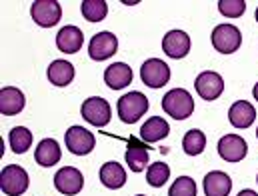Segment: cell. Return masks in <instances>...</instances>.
Here are the masks:
<instances>
[{
    "instance_id": "6da1fadb",
    "label": "cell",
    "mask_w": 258,
    "mask_h": 196,
    "mask_svg": "<svg viewBox=\"0 0 258 196\" xmlns=\"http://www.w3.org/2000/svg\"><path fill=\"white\" fill-rule=\"evenodd\" d=\"M162 110L174 120H184L194 112L192 94L184 88H172L162 98Z\"/></svg>"
},
{
    "instance_id": "7a4b0ae2",
    "label": "cell",
    "mask_w": 258,
    "mask_h": 196,
    "mask_svg": "<svg viewBox=\"0 0 258 196\" xmlns=\"http://www.w3.org/2000/svg\"><path fill=\"white\" fill-rule=\"evenodd\" d=\"M28 172L18 164H8L0 172V188L6 196H20L28 190Z\"/></svg>"
},
{
    "instance_id": "3957f363",
    "label": "cell",
    "mask_w": 258,
    "mask_h": 196,
    "mask_svg": "<svg viewBox=\"0 0 258 196\" xmlns=\"http://www.w3.org/2000/svg\"><path fill=\"white\" fill-rule=\"evenodd\" d=\"M116 108H118V116H120L122 122L134 124V122L140 120V116L146 114V110H148V98L142 92L134 90V92L124 94L118 100V106Z\"/></svg>"
},
{
    "instance_id": "277c9868",
    "label": "cell",
    "mask_w": 258,
    "mask_h": 196,
    "mask_svg": "<svg viewBox=\"0 0 258 196\" xmlns=\"http://www.w3.org/2000/svg\"><path fill=\"white\" fill-rule=\"evenodd\" d=\"M242 34L234 24H218L212 30V46L222 54H232L240 48Z\"/></svg>"
},
{
    "instance_id": "5b68a950",
    "label": "cell",
    "mask_w": 258,
    "mask_h": 196,
    "mask_svg": "<svg viewBox=\"0 0 258 196\" xmlns=\"http://www.w3.org/2000/svg\"><path fill=\"white\" fill-rule=\"evenodd\" d=\"M82 118L86 122H90L92 126H106L110 122V116H112V110H110V104L100 98V96H92V98H86L82 102Z\"/></svg>"
},
{
    "instance_id": "8992f818",
    "label": "cell",
    "mask_w": 258,
    "mask_h": 196,
    "mask_svg": "<svg viewBox=\"0 0 258 196\" xmlns=\"http://www.w3.org/2000/svg\"><path fill=\"white\" fill-rule=\"evenodd\" d=\"M30 14L38 26L50 28V26L58 24V20L62 16V6L56 0H34L30 6Z\"/></svg>"
},
{
    "instance_id": "52a82bcc",
    "label": "cell",
    "mask_w": 258,
    "mask_h": 196,
    "mask_svg": "<svg viewBox=\"0 0 258 196\" xmlns=\"http://www.w3.org/2000/svg\"><path fill=\"white\" fill-rule=\"evenodd\" d=\"M64 142H66V148L76 154V156H84V154H90L94 150V134L82 126H70L64 134Z\"/></svg>"
},
{
    "instance_id": "ba28073f",
    "label": "cell",
    "mask_w": 258,
    "mask_h": 196,
    "mask_svg": "<svg viewBox=\"0 0 258 196\" xmlns=\"http://www.w3.org/2000/svg\"><path fill=\"white\" fill-rule=\"evenodd\" d=\"M140 78L150 88H160L170 80V66L160 58H148L140 68Z\"/></svg>"
},
{
    "instance_id": "9c48e42d",
    "label": "cell",
    "mask_w": 258,
    "mask_h": 196,
    "mask_svg": "<svg viewBox=\"0 0 258 196\" xmlns=\"http://www.w3.org/2000/svg\"><path fill=\"white\" fill-rule=\"evenodd\" d=\"M194 88L198 92V96L202 100H216L222 92H224V80L218 72H212V70H206V72H200L196 76V82H194Z\"/></svg>"
},
{
    "instance_id": "30bf717a",
    "label": "cell",
    "mask_w": 258,
    "mask_h": 196,
    "mask_svg": "<svg viewBox=\"0 0 258 196\" xmlns=\"http://www.w3.org/2000/svg\"><path fill=\"white\" fill-rule=\"evenodd\" d=\"M118 48V38L112 32H98L92 36L90 44H88V54L92 60H106L112 54H116Z\"/></svg>"
},
{
    "instance_id": "8fae6325",
    "label": "cell",
    "mask_w": 258,
    "mask_h": 196,
    "mask_svg": "<svg viewBox=\"0 0 258 196\" xmlns=\"http://www.w3.org/2000/svg\"><path fill=\"white\" fill-rule=\"evenodd\" d=\"M54 186L58 192H62L66 196H74L78 194L84 186V178H82V172L74 166H64L60 168L56 174H54Z\"/></svg>"
},
{
    "instance_id": "7c38bea8",
    "label": "cell",
    "mask_w": 258,
    "mask_h": 196,
    "mask_svg": "<svg viewBox=\"0 0 258 196\" xmlns=\"http://www.w3.org/2000/svg\"><path fill=\"white\" fill-rule=\"evenodd\" d=\"M248 152L246 140L238 134H226L218 142V154L226 162H240Z\"/></svg>"
},
{
    "instance_id": "4fadbf2b",
    "label": "cell",
    "mask_w": 258,
    "mask_h": 196,
    "mask_svg": "<svg viewBox=\"0 0 258 196\" xmlns=\"http://www.w3.org/2000/svg\"><path fill=\"white\" fill-rule=\"evenodd\" d=\"M162 50L170 58H184L190 52V36L184 30H170L162 38Z\"/></svg>"
},
{
    "instance_id": "5bb4252c",
    "label": "cell",
    "mask_w": 258,
    "mask_h": 196,
    "mask_svg": "<svg viewBox=\"0 0 258 196\" xmlns=\"http://www.w3.org/2000/svg\"><path fill=\"white\" fill-rule=\"evenodd\" d=\"M228 120H230V124H232L234 128H248V126H252L254 120H256V110H254V106H252L250 102L238 100V102H234V104L230 106V110H228Z\"/></svg>"
},
{
    "instance_id": "9a60e30c",
    "label": "cell",
    "mask_w": 258,
    "mask_h": 196,
    "mask_svg": "<svg viewBox=\"0 0 258 196\" xmlns=\"http://www.w3.org/2000/svg\"><path fill=\"white\" fill-rule=\"evenodd\" d=\"M84 44V34L78 26H64L56 34V46L60 52L66 54H76Z\"/></svg>"
},
{
    "instance_id": "2e32d148",
    "label": "cell",
    "mask_w": 258,
    "mask_h": 196,
    "mask_svg": "<svg viewBox=\"0 0 258 196\" xmlns=\"http://www.w3.org/2000/svg\"><path fill=\"white\" fill-rule=\"evenodd\" d=\"M34 158H36V162L40 166L48 168V166H54V164L60 162L62 150H60V146H58V142L54 138H44V140L38 142V146L34 150Z\"/></svg>"
},
{
    "instance_id": "e0dca14e",
    "label": "cell",
    "mask_w": 258,
    "mask_h": 196,
    "mask_svg": "<svg viewBox=\"0 0 258 196\" xmlns=\"http://www.w3.org/2000/svg\"><path fill=\"white\" fill-rule=\"evenodd\" d=\"M232 190V180L222 170H212L204 176V194L206 196H228Z\"/></svg>"
},
{
    "instance_id": "ac0fdd59",
    "label": "cell",
    "mask_w": 258,
    "mask_h": 196,
    "mask_svg": "<svg viewBox=\"0 0 258 196\" xmlns=\"http://www.w3.org/2000/svg\"><path fill=\"white\" fill-rule=\"evenodd\" d=\"M26 100H24V94L14 88V86H6L0 90V112L4 116H14L18 114L22 108H24Z\"/></svg>"
},
{
    "instance_id": "d6986e66",
    "label": "cell",
    "mask_w": 258,
    "mask_h": 196,
    "mask_svg": "<svg viewBox=\"0 0 258 196\" xmlns=\"http://www.w3.org/2000/svg\"><path fill=\"white\" fill-rule=\"evenodd\" d=\"M104 82L112 90H120L132 82V68L124 62H114L104 70Z\"/></svg>"
},
{
    "instance_id": "ffe728a7",
    "label": "cell",
    "mask_w": 258,
    "mask_h": 196,
    "mask_svg": "<svg viewBox=\"0 0 258 196\" xmlns=\"http://www.w3.org/2000/svg\"><path fill=\"white\" fill-rule=\"evenodd\" d=\"M100 182L106 188L118 190V188H122L126 184V170L118 162H106L100 168Z\"/></svg>"
},
{
    "instance_id": "44dd1931",
    "label": "cell",
    "mask_w": 258,
    "mask_h": 196,
    "mask_svg": "<svg viewBox=\"0 0 258 196\" xmlns=\"http://www.w3.org/2000/svg\"><path fill=\"white\" fill-rule=\"evenodd\" d=\"M168 132H170V126H168V122H166L162 116H152V118H148V120L142 124L140 136H142L144 142L152 144V142H158V140L166 138Z\"/></svg>"
},
{
    "instance_id": "7402d4cb",
    "label": "cell",
    "mask_w": 258,
    "mask_h": 196,
    "mask_svg": "<svg viewBox=\"0 0 258 196\" xmlns=\"http://www.w3.org/2000/svg\"><path fill=\"white\" fill-rule=\"evenodd\" d=\"M46 76L54 86H68L74 80V66L66 60H54L48 66Z\"/></svg>"
},
{
    "instance_id": "603a6c76",
    "label": "cell",
    "mask_w": 258,
    "mask_h": 196,
    "mask_svg": "<svg viewBox=\"0 0 258 196\" xmlns=\"http://www.w3.org/2000/svg\"><path fill=\"white\" fill-rule=\"evenodd\" d=\"M124 158H126V164L132 172H142L148 164V148L136 140H130Z\"/></svg>"
},
{
    "instance_id": "cb8c5ba5",
    "label": "cell",
    "mask_w": 258,
    "mask_h": 196,
    "mask_svg": "<svg viewBox=\"0 0 258 196\" xmlns=\"http://www.w3.org/2000/svg\"><path fill=\"white\" fill-rule=\"evenodd\" d=\"M80 10L88 22H100L108 14V4L104 0H84L80 4Z\"/></svg>"
},
{
    "instance_id": "d4e9b609",
    "label": "cell",
    "mask_w": 258,
    "mask_h": 196,
    "mask_svg": "<svg viewBox=\"0 0 258 196\" xmlns=\"http://www.w3.org/2000/svg\"><path fill=\"white\" fill-rule=\"evenodd\" d=\"M182 148H184V152L188 156L202 154V150L206 148V136H204V132L196 130V128L188 130L184 134V138H182Z\"/></svg>"
},
{
    "instance_id": "484cf974",
    "label": "cell",
    "mask_w": 258,
    "mask_h": 196,
    "mask_svg": "<svg viewBox=\"0 0 258 196\" xmlns=\"http://www.w3.org/2000/svg\"><path fill=\"white\" fill-rule=\"evenodd\" d=\"M168 178H170V166L164 164V162H154V164H150L148 170H146V182H148L152 188L164 186Z\"/></svg>"
},
{
    "instance_id": "4316f807",
    "label": "cell",
    "mask_w": 258,
    "mask_h": 196,
    "mask_svg": "<svg viewBox=\"0 0 258 196\" xmlns=\"http://www.w3.org/2000/svg\"><path fill=\"white\" fill-rule=\"evenodd\" d=\"M32 144V132L24 126H14L10 130V148L16 154H24Z\"/></svg>"
},
{
    "instance_id": "83f0119b",
    "label": "cell",
    "mask_w": 258,
    "mask_h": 196,
    "mask_svg": "<svg viewBox=\"0 0 258 196\" xmlns=\"http://www.w3.org/2000/svg\"><path fill=\"white\" fill-rule=\"evenodd\" d=\"M168 196H196V184L190 176H178L170 186Z\"/></svg>"
},
{
    "instance_id": "f1b7e54d",
    "label": "cell",
    "mask_w": 258,
    "mask_h": 196,
    "mask_svg": "<svg viewBox=\"0 0 258 196\" xmlns=\"http://www.w3.org/2000/svg\"><path fill=\"white\" fill-rule=\"evenodd\" d=\"M218 10L226 18H238V16L244 14L246 2L244 0H220L218 2Z\"/></svg>"
},
{
    "instance_id": "f546056e",
    "label": "cell",
    "mask_w": 258,
    "mask_h": 196,
    "mask_svg": "<svg viewBox=\"0 0 258 196\" xmlns=\"http://www.w3.org/2000/svg\"><path fill=\"white\" fill-rule=\"evenodd\" d=\"M238 196H258L254 190H250V188H246V190H240L238 192Z\"/></svg>"
},
{
    "instance_id": "4dcf8cb0",
    "label": "cell",
    "mask_w": 258,
    "mask_h": 196,
    "mask_svg": "<svg viewBox=\"0 0 258 196\" xmlns=\"http://www.w3.org/2000/svg\"><path fill=\"white\" fill-rule=\"evenodd\" d=\"M252 94H254V98L258 100V82L254 84V90H252Z\"/></svg>"
},
{
    "instance_id": "1f68e13d",
    "label": "cell",
    "mask_w": 258,
    "mask_h": 196,
    "mask_svg": "<svg viewBox=\"0 0 258 196\" xmlns=\"http://www.w3.org/2000/svg\"><path fill=\"white\" fill-rule=\"evenodd\" d=\"M256 20H258V8H256Z\"/></svg>"
},
{
    "instance_id": "d6a6232c",
    "label": "cell",
    "mask_w": 258,
    "mask_h": 196,
    "mask_svg": "<svg viewBox=\"0 0 258 196\" xmlns=\"http://www.w3.org/2000/svg\"><path fill=\"white\" fill-rule=\"evenodd\" d=\"M136 196H144V194H136Z\"/></svg>"
},
{
    "instance_id": "836d02e7",
    "label": "cell",
    "mask_w": 258,
    "mask_h": 196,
    "mask_svg": "<svg viewBox=\"0 0 258 196\" xmlns=\"http://www.w3.org/2000/svg\"><path fill=\"white\" fill-rule=\"evenodd\" d=\"M256 138H258V130H256Z\"/></svg>"
},
{
    "instance_id": "e575fe53",
    "label": "cell",
    "mask_w": 258,
    "mask_h": 196,
    "mask_svg": "<svg viewBox=\"0 0 258 196\" xmlns=\"http://www.w3.org/2000/svg\"><path fill=\"white\" fill-rule=\"evenodd\" d=\"M256 182H258V176H256Z\"/></svg>"
}]
</instances>
